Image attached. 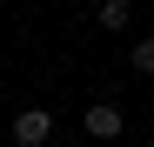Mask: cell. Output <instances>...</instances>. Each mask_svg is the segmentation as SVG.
<instances>
[{
	"label": "cell",
	"instance_id": "277c9868",
	"mask_svg": "<svg viewBox=\"0 0 154 147\" xmlns=\"http://www.w3.org/2000/svg\"><path fill=\"white\" fill-rule=\"evenodd\" d=\"M127 60H134V74H154V40H134V54H127Z\"/></svg>",
	"mask_w": 154,
	"mask_h": 147
},
{
	"label": "cell",
	"instance_id": "7a4b0ae2",
	"mask_svg": "<svg viewBox=\"0 0 154 147\" xmlns=\"http://www.w3.org/2000/svg\"><path fill=\"white\" fill-rule=\"evenodd\" d=\"M121 120H127V114H121L114 100H100V107H87V134H94V140H114Z\"/></svg>",
	"mask_w": 154,
	"mask_h": 147
},
{
	"label": "cell",
	"instance_id": "6da1fadb",
	"mask_svg": "<svg viewBox=\"0 0 154 147\" xmlns=\"http://www.w3.org/2000/svg\"><path fill=\"white\" fill-rule=\"evenodd\" d=\"M14 140L20 147H47V140H54V114H47V107H20L14 114Z\"/></svg>",
	"mask_w": 154,
	"mask_h": 147
},
{
	"label": "cell",
	"instance_id": "3957f363",
	"mask_svg": "<svg viewBox=\"0 0 154 147\" xmlns=\"http://www.w3.org/2000/svg\"><path fill=\"white\" fill-rule=\"evenodd\" d=\"M100 27H107V34L127 27V0H100Z\"/></svg>",
	"mask_w": 154,
	"mask_h": 147
}]
</instances>
